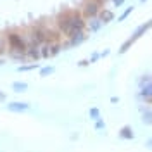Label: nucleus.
I'll list each match as a JSON object with an SVG mask.
<instances>
[{"instance_id":"obj_1","label":"nucleus","mask_w":152,"mask_h":152,"mask_svg":"<svg viewBox=\"0 0 152 152\" xmlns=\"http://www.w3.org/2000/svg\"><path fill=\"white\" fill-rule=\"evenodd\" d=\"M151 28H152V18L149 19V21H145V23H142V24H138V26L135 28V31L132 33V37L128 38V40L124 42L123 45L119 47V50H118V54H126V52H128V50L132 48V45H133V43H135L137 40H140V38H142L143 35H145V33H147V31H149Z\"/></svg>"},{"instance_id":"obj_2","label":"nucleus","mask_w":152,"mask_h":152,"mask_svg":"<svg viewBox=\"0 0 152 152\" xmlns=\"http://www.w3.org/2000/svg\"><path fill=\"white\" fill-rule=\"evenodd\" d=\"M7 50H19V52H26V42L21 31H7Z\"/></svg>"},{"instance_id":"obj_3","label":"nucleus","mask_w":152,"mask_h":152,"mask_svg":"<svg viewBox=\"0 0 152 152\" xmlns=\"http://www.w3.org/2000/svg\"><path fill=\"white\" fill-rule=\"evenodd\" d=\"M56 26H57V31H59L62 37L69 38L73 35V28H71V23H69V10H64V12H61V14L57 16Z\"/></svg>"},{"instance_id":"obj_4","label":"nucleus","mask_w":152,"mask_h":152,"mask_svg":"<svg viewBox=\"0 0 152 152\" xmlns=\"http://www.w3.org/2000/svg\"><path fill=\"white\" fill-rule=\"evenodd\" d=\"M102 9V2L100 0H85L81 5V14L85 16V19L95 18L99 16V12Z\"/></svg>"},{"instance_id":"obj_5","label":"nucleus","mask_w":152,"mask_h":152,"mask_svg":"<svg viewBox=\"0 0 152 152\" xmlns=\"http://www.w3.org/2000/svg\"><path fill=\"white\" fill-rule=\"evenodd\" d=\"M86 40V35L85 31H76V33H73L71 37L67 38L66 42L62 43V50H67V48H75V47H80L83 42Z\"/></svg>"},{"instance_id":"obj_6","label":"nucleus","mask_w":152,"mask_h":152,"mask_svg":"<svg viewBox=\"0 0 152 152\" xmlns=\"http://www.w3.org/2000/svg\"><path fill=\"white\" fill-rule=\"evenodd\" d=\"M26 57L31 62H38V59H42V54H40V45L35 43V45H29L26 47Z\"/></svg>"},{"instance_id":"obj_7","label":"nucleus","mask_w":152,"mask_h":152,"mask_svg":"<svg viewBox=\"0 0 152 152\" xmlns=\"http://www.w3.org/2000/svg\"><path fill=\"white\" fill-rule=\"evenodd\" d=\"M29 107V102H19V100H16V102H9L7 104V111L9 113H24V111H28Z\"/></svg>"},{"instance_id":"obj_8","label":"nucleus","mask_w":152,"mask_h":152,"mask_svg":"<svg viewBox=\"0 0 152 152\" xmlns=\"http://www.w3.org/2000/svg\"><path fill=\"white\" fill-rule=\"evenodd\" d=\"M102 26H104V24H102V21L99 19V16L86 19V29H88L90 33H97V31L102 28Z\"/></svg>"},{"instance_id":"obj_9","label":"nucleus","mask_w":152,"mask_h":152,"mask_svg":"<svg viewBox=\"0 0 152 152\" xmlns=\"http://www.w3.org/2000/svg\"><path fill=\"white\" fill-rule=\"evenodd\" d=\"M7 56H9V59H12L14 62H21V64L28 62L26 52H19V50H7Z\"/></svg>"},{"instance_id":"obj_10","label":"nucleus","mask_w":152,"mask_h":152,"mask_svg":"<svg viewBox=\"0 0 152 152\" xmlns=\"http://www.w3.org/2000/svg\"><path fill=\"white\" fill-rule=\"evenodd\" d=\"M99 19L102 21V24H109L111 21H114V12L109 9H100L99 12Z\"/></svg>"},{"instance_id":"obj_11","label":"nucleus","mask_w":152,"mask_h":152,"mask_svg":"<svg viewBox=\"0 0 152 152\" xmlns=\"http://www.w3.org/2000/svg\"><path fill=\"white\" fill-rule=\"evenodd\" d=\"M119 138H123V140H133L135 138V133H133V128L132 126H123L121 130H119Z\"/></svg>"},{"instance_id":"obj_12","label":"nucleus","mask_w":152,"mask_h":152,"mask_svg":"<svg viewBox=\"0 0 152 152\" xmlns=\"http://www.w3.org/2000/svg\"><path fill=\"white\" fill-rule=\"evenodd\" d=\"M40 64L38 62H29V64H19L16 69H18V73H29V71H35V69H40Z\"/></svg>"},{"instance_id":"obj_13","label":"nucleus","mask_w":152,"mask_h":152,"mask_svg":"<svg viewBox=\"0 0 152 152\" xmlns=\"http://www.w3.org/2000/svg\"><path fill=\"white\" fill-rule=\"evenodd\" d=\"M138 95H140L142 99H145V100H152V83H147V85L140 86Z\"/></svg>"},{"instance_id":"obj_14","label":"nucleus","mask_w":152,"mask_h":152,"mask_svg":"<svg viewBox=\"0 0 152 152\" xmlns=\"http://www.w3.org/2000/svg\"><path fill=\"white\" fill-rule=\"evenodd\" d=\"M12 90H14L16 94H23V92L28 90V83H26V81H14V83H12Z\"/></svg>"},{"instance_id":"obj_15","label":"nucleus","mask_w":152,"mask_h":152,"mask_svg":"<svg viewBox=\"0 0 152 152\" xmlns=\"http://www.w3.org/2000/svg\"><path fill=\"white\" fill-rule=\"evenodd\" d=\"M142 123L143 124H152V109H145L142 111Z\"/></svg>"},{"instance_id":"obj_16","label":"nucleus","mask_w":152,"mask_h":152,"mask_svg":"<svg viewBox=\"0 0 152 152\" xmlns=\"http://www.w3.org/2000/svg\"><path fill=\"white\" fill-rule=\"evenodd\" d=\"M54 71H56L54 66H42L40 67V76H50L54 75Z\"/></svg>"},{"instance_id":"obj_17","label":"nucleus","mask_w":152,"mask_h":152,"mask_svg":"<svg viewBox=\"0 0 152 152\" xmlns=\"http://www.w3.org/2000/svg\"><path fill=\"white\" fill-rule=\"evenodd\" d=\"M88 116H90V119H94V121L100 119V109H99V107H90Z\"/></svg>"},{"instance_id":"obj_18","label":"nucleus","mask_w":152,"mask_h":152,"mask_svg":"<svg viewBox=\"0 0 152 152\" xmlns=\"http://www.w3.org/2000/svg\"><path fill=\"white\" fill-rule=\"evenodd\" d=\"M147 83H152V75H143L142 78H138V86H143Z\"/></svg>"},{"instance_id":"obj_19","label":"nucleus","mask_w":152,"mask_h":152,"mask_svg":"<svg viewBox=\"0 0 152 152\" xmlns=\"http://www.w3.org/2000/svg\"><path fill=\"white\" fill-rule=\"evenodd\" d=\"M5 48H7V38L5 35H0V56L5 52Z\"/></svg>"},{"instance_id":"obj_20","label":"nucleus","mask_w":152,"mask_h":152,"mask_svg":"<svg viewBox=\"0 0 152 152\" xmlns=\"http://www.w3.org/2000/svg\"><path fill=\"white\" fill-rule=\"evenodd\" d=\"M132 12H133V5H132V7H126V9L123 10V14L118 18V21H119V23H121V21H124V19H126L128 16H130V14H132Z\"/></svg>"},{"instance_id":"obj_21","label":"nucleus","mask_w":152,"mask_h":152,"mask_svg":"<svg viewBox=\"0 0 152 152\" xmlns=\"http://www.w3.org/2000/svg\"><path fill=\"white\" fill-rule=\"evenodd\" d=\"M95 130H99V132H100V130H105V123H104V119H102V118L95 121Z\"/></svg>"},{"instance_id":"obj_22","label":"nucleus","mask_w":152,"mask_h":152,"mask_svg":"<svg viewBox=\"0 0 152 152\" xmlns=\"http://www.w3.org/2000/svg\"><path fill=\"white\" fill-rule=\"evenodd\" d=\"M99 59H100V52H94V54H92V57H90V64L97 62Z\"/></svg>"},{"instance_id":"obj_23","label":"nucleus","mask_w":152,"mask_h":152,"mask_svg":"<svg viewBox=\"0 0 152 152\" xmlns=\"http://www.w3.org/2000/svg\"><path fill=\"white\" fill-rule=\"evenodd\" d=\"M78 66H80V67H86V66H90V59H81V61L78 62Z\"/></svg>"},{"instance_id":"obj_24","label":"nucleus","mask_w":152,"mask_h":152,"mask_svg":"<svg viewBox=\"0 0 152 152\" xmlns=\"http://www.w3.org/2000/svg\"><path fill=\"white\" fill-rule=\"evenodd\" d=\"M113 4L116 5V7H121V5L124 4V0H113Z\"/></svg>"},{"instance_id":"obj_25","label":"nucleus","mask_w":152,"mask_h":152,"mask_svg":"<svg viewBox=\"0 0 152 152\" xmlns=\"http://www.w3.org/2000/svg\"><path fill=\"white\" fill-rule=\"evenodd\" d=\"M109 54H111V50H109V48H105L104 52H100V57H107Z\"/></svg>"},{"instance_id":"obj_26","label":"nucleus","mask_w":152,"mask_h":152,"mask_svg":"<svg viewBox=\"0 0 152 152\" xmlns=\"http://www.w3.org/2000/svg\"><path fill=\"white\" fill-rule=\"evenodd\" d=\"M0 100H2V102H4V100H7V95L4 94L2 90H0Z\"/></svg>"},{"instance_id":"obj_27","label":"nucleus","mask_w":152,"mask_h":152,"mask_svg":"<svg viewBox=\"0 0 152 152\" xmlns=\"http://www.w3.org/2000/svg\"><path fill=\"white\" fill-rule=\"evenodd\" d=\"M145 147H147V149H152V138H149V140L145 142Z\"/></svg>"},{"instance_id":"obj_28","label":"nucleus","mask_w":152,"mask_h":152,"mask_svg":"<svg viewBox=\"0 0 152 152\" xmlns=\"http://www.w3.org/2000/svg\"><path fill=\"white\" fill-rule=\"evenodd\" d=\"M111 102H113V104H118V102H119V99H118V97H111Z\"/></svg>"},{"instance_id":"obj_29","label":"nucleus","mask_w":152,"mask_h":152,"mask_svg":"<svg viewBox=\"0 0 152 152\" xmlns=\"http://www.w3.org/2000/svg\"><path fill=\"white\" fill-rule=\"evenodd\" d=\"M140 2H142V4H145V2H147V0H140Z\"/></svg>"},{"instance_id":"obj_30","label":"nucleus","mask_w":152,"mask_h":152,"mask_svg":"<svg viewBox=\"0 0 152 152\" xmlns=\"http://www.w3.org/2000/svg\"><path fill=\"white\" fill-rule=\"evenodd\" d=\"M100 2H102V4H104V2H105V0H100Z\"/></svg>"}]
</instances>
